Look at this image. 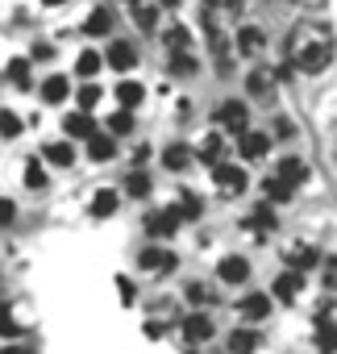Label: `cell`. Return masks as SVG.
<instances>
[{"instance_id": "obj_28", "label": "cell", "mask_w": 337, "mask_h": 354, "mask_svg": "<svg viewBox=\"0 0 337 354\" xmlns=\"http://www.w3.org/2000/svg\"><path fill=\"white\" fill-rule=\"evenodd\" d=\"M100 67H104V63H100V55H96V50H84V55H79V63H75V71H79L84 80H92Z\"/></svg>"}, {"instance_id": "obj_19", "label": "cell", "mask_w": 337, "mask_h": 354, "mask_svg": "<svg viewBox=\"0 0 337 354\" xmlns=\"http://www.w3.org/2000/svg\"><path fill=\"white\" fill-rule=\"evenodd\" d=\"M67 92H71V84H67V75H50V80L42 84V100H50V104H59V100H67Z\"/></svg>"}, {"instance_id": "obj_33", "label": "cell", "mask_w": 337, "mask_h": 354, "mask_svg": "<svg viewBox=\"0 0 337 354\" xmlns=\"http://www.w3.org/2000/svg\"><path fill=\"white\" fill-rule=\"evenodd\" d=\"M254 346H258V333H250V329L229 333V350H254Z\"/></svg>"}, {"instance_id": "obj_20", "label": "cell", "mask_w": 337, "mask_h": 354, "mask_svg": "<svg viewBox=\"0 0 337 354\" xmlns=\"http://www.w3.org/2000/svg\"><path fill=\"white\" fill-rule=\"evenodd\" d=\"M46 158H50L55 167H71V162H75V146H71V142H50V146H46Z\"/></svg>"}, {"instance_id": "obj_38", "label": "cell", "mask_w": 337, "mask_h": 354, "mask_svg": "<svg viewBox=\"0 0 337 354\" xmlns=\"http://www.w3.org/2000/svg\"><path fill=\"white\" fill-rule=\"evenodd\" d=\"M129 129H133V117H129V109L108 117V133H129Z\"/></svg>"}, {"instance_id": "obj_45", "label": "cell", "mask_w": 337, "mask_h": 354, "mask_svg": "<svg viewBox=\"0 0 337 354\" xmlns=\"http://www.w3.org/2000/svg\"><path fill=\"white\" fill-rule=\"evenodd\" d=\"M325 288H329V292H337V259H329V263H325Z\"/></svg>"}, {"instance_id": "obj_42", "label": "cell", "mask_w": 337, "mask_h": 354, "mask_svg": "<svg viewBox=\"0 0 337 354\" xmlns=\"http://www.w3.org/2000/svg\"><path fill=\"white\" fill-rule=\"evenodd\" d=\"M204 9H225V13H242V0H204Z\"/></svg>"}, {"instance_id": "obj_30", "label": "cell", "mask_w": 337, "mask_h": 354, "mask_svg": "<svg viewBox=\"0 0 337 354\" xmlns=\"http://www.w3.org/2000/svg\"><path fill=\"white\" fill-rule=\"evenodd\" d=\"M287 263H291V267H300V271H304V267H312V263H316V246H291Z\"/></svg>"}, {"instance_id": "obj_8", "label": "cell", "mask_w": 337, "mask_h": 354, "mask_svg": "<svg viewBox=\"0 0 337 354\" xmlns=\"http://www.w3.org/2000/svg\"><path fill=\"white\" fill-rule=\"evenodd\" d=\"M209 337H213V321L200 317V313H192V317L184 321V342H188V346H200V342H209Z\"/></svg>"}, {"instance_id": "obj_25", "label": "cell", "mask_w": 337, "mask_h": 354, "mask_svg": "<svg viewBox=\"0 0 337 354\" xmlns=\"http://www.w3.org/2000/svg\"><path fill=\"white\" fill-rule=\"evenodd\" d=\"M175 213H180V221H196V217L204 213V205H200V196L184 192V196H180V205H175Z\"/></svg>"}, {"instance_id": "obj_5", "label": "cell", "mask_w": 337, "mask_h": 354, "mask_svg": "<svg viewBox=\"0 0 337 354\" xmlns=\"http://www.w3.org/2000/svg\"><path fill=\"white\" fill-rule=\"evenodd\" d=\"M104 63H108L113 71H129V67H137V50H133V42H108Z\"/></svg>"}, {"instance_id": "obj_14", "label": "cell", "mask_w": 337, "mask_h": 354, "mask_svg": "<svg viewBox=\"0 0 337 354\" xmlns=\"http://www.w3.org/2000/svg\"><path fill=\"white\" fill-rule=\"evenodd\" d=\"M108 30H113V13H108V9H92L88 21H84V34H88V38H100V34H108Z\"/></svg>"}, {"instance_id": "obj_13", "label": "cell", "mask_w": 337, "mask_h": 354, "mask_svg": "<svg viewBox=\"0 0 337 354\" xmlns=\"http://www.w3.org/2000/svg\"><path fill=\"white\" fill-rule=\"evenodd\" d=\"M238 313H242L246 321H262V317L271 313V300H267L262 292H254V296H246V300L238 304Z\"/></svg>"}, {"instance_id": "obj_32", "label": "cell", "mask_w": 337, "mask_h": 354, "mask_svg": "<svg viewBox=\"0 0 337 354\" xmlns=\"http://www.w3.org/2000/svg\"><path fill=\"white\" fill-rule=\"evenodd\" d=\"M9 80H13L17 88H30V63H26V59H13V63H9Z\"/></svg>"}, {"instance_id": "obj_23", "label": "cell", "mask_w": 337, "mask_h": 354, "mask_svg": "<svg viewBox=\"0 0 337 354\" xmlns=\"http://www.w3.org/2000/svg\"><path fill=\"white\" fill-rule=\"evenodd\" d=\"M142 96H146V88H142V84H129V80H125V84H117V100H121L125 109H137V104H142Z\"/></svg>"}, {"instance_id": "obj_21", "label": "cell", "mask_w": 337, "mask_h": 354, "mask_svg": "<svg viewBox=\"0 0 337 354\" xmlns=\"http://www.w3.org/2000/svg\"><path fill=\"white\" fill-rule=\"evenodd\" d=\"M113 213H117V192H113V188L96 192V196H92V217H113Z\"/></svg>"}, {"instance_id": "obj_11", "label": "cell", "mask_w": 337, "mask_h": 354, "mask_svg": "<svg viewBox=\"0 0 337 354\" xmlns=\"http://www.w3.org/2000/svg\"><path fill=\"white\" fill-rule=\"evenodd\" d=\"M262 46H267V38H262L258 26H242V30H238V50H242V55H258Z\"/></svg>"}, {"instance_id": "obj_22", "label": "cell", "mask_w": 337, "mask_h": 354, "mask_svg": "<svg viewBox=\"0 0 337 354\" xmlns=\"http://www.w3.org/2000/svg\"><path fill=\"white\" fill-rule=\"evenodd\" d=\"M171 75H180V80L196 75V59H192L188 50H171Z\"/></svg>"}, {"instance_id": "obj_12", "label": "cell", "mask_w": 337, "mask_h": 354, "mask_svg": "<svg viewBox=\"0 0 337 354\" xmlns=\"http://www.w3.org/2000/svg\"><path fill=\"white\" fill-rule=\"evenodd\" d=\"M217 275H221L225 283H246V279H250V263H246V259H233V254H229V259L221 263V271H217Z\"/></svg>"}, {"instance_id": "obj_31", "label": "cell", "mask_w": 337, "mask_h": 354, "mask_svg": "<svg viewBox=\"0 0 337 354\" xmlns=\"http://www.w3.org/2000/svg\"><path fill=\"white\" fill-rule=\"evenodd\" d=\"M192 46V34L184 30V26H171L166 30V50H188Z\"/></svg>"}, {"instance_id": "obj_35", "label": "cell", "mask_w": 337, "mask_h": 354, "mask_svg": "<svg viewBox=\"0 0 337 354\" xmlns=\"http://www.w3.org/2000/svg\"><path fill=\"white\" fill-rule=\"evenodd\" d=\"M0 337H21V325L13 321V313L0 304Z\"/></svg>"}, {"instance_id": "obj_10", "label": "cell", "mask_w": 337, "mask_h": 354, "mask_svg": "<svg viewBox=\"0 0 337 354\" xmlns=\"http://www.w3.org/2000/svg\"><path fill=\"white\" fill-rule=\"evenodd\" d=\"M217 121H221L225 129H233V133H242V129H246V104H242V100H229V104H221V113H217Z\"/></svg>"}, {"instance_id": "obj_48", "label": "cell", "mask_w": 337, "mask_h": 354, "mask_svg": "<svg viewBox=\"0 0 337 354\" xmlns=\"http://www.w3.org/2000/svg\"><path fill=\"white\" fill-rule=\"evenodd\" d=\"M275 138H291V121H279L275 125Z\"/></svg>"}, {"instance_id": "obj_26", "label": "cell", "mask_w": 337, "mask_h": 354, "mask_svg": "<svg viewBox=\"0 0 337 354\" xmlns=\"http://www.w3.org/2000/svg\"><path fill=\"white\" fill-rule=\"evenodd\" d=\"M125 192H129V196H137V201H142V196H150V175H146V171H133L129 180H125Z\"/></svg>"}, {"instance_id": "obj_51", "label": "cell", "mask_w": 337, "mask_h": 354, "mask_svg": "<svg viewBox=\"0 0 337 354\" xmlns=\"http://www.w3.org/2000/svg\"><path fill=\"white\" fill-rule=\"evenodd\" d=\"M125 5H129V9H133V5H142V0H125Z\"/></svg>"}, {"instance_id": "obj_9", "label": "cell", "mask_w": 337, "mask_h": 354, "mask_svg": "<svg viewBox=\"0 0 337 354\" xmlns=\"http://www.w3.org/2000/svg\"><path fill=\"white\" fill-rule=\"evenodd\" d=\"M275 175H279L283 184H291V188H296V184H304V180H308V162H304V158H283V162L275 167Z\"/></svg>"}, {"instance_id": "obj_36", "label": "cell", "mask_w": 337, "mask_h": 354, "mask_svg": "<svg viewBox=\"0 0 337 354\" xmlns=\"http://www.w3.org/2000/svg\"><path fill=\"white\" fill-rule=\"evenodd\" d=\"M133 21H137L142 30H154V26H158V13H154L150 5H133Z\"/></svg>"}, {"instance_id": "obj_6", "label": "cell", "mask_w": 337, "mask_h": 354, "mask_svg": "<svg viewBox=\"0 0 337 354\" xmlns=\"http://www.w3.org/2000/svg\"><path fill=\"white\" fill-rule=\"evenodd\" d=\"M238 150H242V158H262V154L271 150V133L242 129V133H238Z\"/></svg>"}, {"instance_id": "obj_17", "label": "cell", "mask_w": 337, "mask_h": 354, "mask_svg": "<svg viewBox=\"0 0 337 354\" xmlns=\"http://www.w3.org/2000/svg\"><path fill=\"white\" fill-rule=\"evenodd\" d=\"M63 133H71V138H88L92 133V117L79 109V113H67L63 117Z\"/></svg>"}, {"instance_id": "obj_2", "label": "cell", "mask_w": 337, "mask_h": 354, "mask_svg": "<svg viewBox=\"0 0 337 354\" xmlns=\"http://www.w3.org/2000/svg\"><path fill=\"white\" fill-rule=\"evenodd\" d=\"M137 267H142V271L162 275V271H175V267H180V259H175L171 250H162V246H146V250L137 254Z\"/></svg>"}, {"instance_id": "obj_15", "label": "cell", "mask_w": 337, "mask_h": 354, "mask_svg": "<svg viewBox=\"0 0 337 354\" xmlns=\"http://www.w3.org/2000/svg\"><path fill=\"white\" fill-rule=\"evenodd\" d=\"M88 154H92L96 162H100V158H113V154H117V142H113L108 133H96V129H92V133H88Z\"/></svg>"}, {"instance_id": "obj_47", "label": "cell", "mask_w": 337, "mask_h": 354, "mask_svg": "<svg viewBox=\"0 0 337 354\" xmlns=\"http://www.w3.org/2000/svg\"><path fill=\"white\" fill-rule=\"evenodd\" d=\"M146 337H162V321H146Z\"/></svg>"}, {"instance_id": "obj_7", "label": "cell", "mask_w": 337, "mask_h": 354, "mask_svg": "<svg viewBox=\"0 0 337 354\" xmlns=\"http://www.w3.org/2000/svg\"><path fill=\"white\" fill-rule=\"evenodd\" d=\"M279 300H296L300 292H304V271L300 267H291V271H283L279 279H275V288H271Z\"/></svg>"}, {"instance_id": "obj_40", "label": "cell", "mask_w": 337, "mask_h": 354, "mask_svg": "<svg viewBox=\"0 0 337 354\" xmlns=\"http://www.w3.org/2000/svg\"><path fill=\"white\" fill-rule=\"evenodd\" d=\"M26 184H30V188H46V171H42L34 158H30V167H26Z\"/></svg>"}, {"instance_id": "obj_44", "label": "cell", "mask_w": 337, "mask_h": 354, "mask_svg": "<svg viewBox=\"0 0 337 354\" xmlns=\"http://www.w3.org/2000/svg\"><path fill=\"white\" fill-rule=\"evenodd\" d=\"M254 225H262V230H271V225H275V213H271L267 205H258V213H254Z\"/></svg>"}, {"instance_id": "obj_43", "label": "cell", "mask_w": 337, "mask_h": 354, "mask_svg": "<svg viewBox=\"0 0 337 354\" xmlns=\"http://www.w3.org/2000/svg\"><path fill=\"white\" fill-rule=\"evenodd\" d=\"M117 292H121V304H133V300H137V288H133V283H129L125 275L117 279Z\"/></svg>"}, {"instance_id": "obj_50", "label": "cell", "mask_w": 337, "mask_h": 354, "mask_svg": "<svg viewBox=\"0 0 337 354\" xmlns=\"http://www.w3.org/2000/svg\"><path fill=\"white\" fill-rule=\"evenodd\" d=\"M300 5H308V9H320V5H325V0H300Z\"/></svg>"}, {"instance_id": "obj_49", "label": "cell", "mask_w": 337, "mask_h": 354, "mask_svg": "<svg viewBox=\"0 0 337 354\" xmlns=\"http://www.w3.org/2000/svg\"><path fill=\"white\" fill-rule=\"evenodd\" d=\"M42 5H46V9H59V5H67V0H42Z\"/></svg>"}, {"instance_id": "obj_37", "label": "cell", "mask_w": 337, "mask_h": 354, "mask_svg": "<svg viewBox=\"0 0 337 354\" xmlns=\"http://www.w3.org/2000/svg\"><path fill=\"white\" fill-rule=\"evenodd\" d=\"M100 96H104V92H100L96 84H88V88H79V109H84V113H92V109L100 104Z\"/></svg>"}, {"instance_id": "obj_3", "label": "cell", "mask_w": 337, "mask_h": 354, "mask_svg": "<svg viewBox=\"0 0 337 354\" xmlns=\"http://www.w3.org/2000/svg\"><path fill=\"white\" fill-rule=\"evenodd\" d=\"M213 180H217V188H221V192H229V196L246 192V171H242V167H229V162H213Z\"/></svg>"}, {"instance_id": "obj_4", "label": "cell", "mask_w": 337, "mask_h": 354, "mask_svg": "<svg viewBox=\"0 0 337 354\" xmlns=\"http://www.w3.org/2000/svg\"><path fill=\"white\" fill-rule=\"evenodd\" d=\"M180 225H184V221H180L175 205H171V209H158V213H150V217H146V234H150V238H171Z\"/></svg>"}, {"instance_id": "obj_41", "label": "cell", "mask_w": 337, "mask_h": 354, "mask_svg": "<svg viewBox=\"0 0 337 354\" xmlns=\"http://www.w3.org/2000/svg\"><path fill=\"white\" fill-rule=\"evenodd\" d=\"M316 346H320V350H337V329L316 325Z\"/></svg>"}, {"instance_id": "obj_29", "label": "cell", "mask_w": 337, "mask_h": 354, "mask_svg": "<svg viewBox=\"0 0 337 354\" xmlns=\"http://www.w3.org/2000/svg\"><path fill=\"white\" fill-rule=\"evenodd\" d=\"M246 88H250L254 96H271V88H275V80H271L267 71H250V80H246Z\"/></svg>"}, {"instance_id": "obj_1", "label": "cell", "mask_w": 337, "mask_h": 354, "mask_svg": "<svg viewBox=\"0 0 337 354\" xmlns=\"http://www.w3.org/2000/svg\"><path fill=\"white\" fill-rule=\"evenodd\" d=\"M287 59H291V67H300V71H308V75L325 71V67L333 63V34H329L325 26H316V21L296 26L291 38H287Z\"/></svg>"}, {"instance_id": "obj_39", "label": "cell", "mask_w": 337, "mask_h": 354, "mask_svg": "<svg viewBox=\"0 0 337 354\" xmlns=\"http://www.w3.org/2000/svg\"><path fill=\"white\" fill-rule=\"evenodd\" d=\"M188 300L192 304H209L213 300V288L209 283H188Z\"/></svg>"}, {"instance_id": "obj_16", "label": "cell", "mask_w": 337, "mask_h": 354, "mask_svg": "<svg viewBox=\"0 0 337 354\" xmlns=\"http://www.w3.org/2000/svg\"><path fill=\"white\" fill-rule=\"evenodd\" d=\"M162 162H166V171H188L192 167V150L188 146H166L162 150Z\"/></svg>"}, {"instance_id": "obj_27", "label": "cell", "mask_w": 337, "mask_h": 354, "mask_svg": "<svg viewBox=\"0 0 337 354\" xmlns=\"http://www.w3.org/2000/svg\"><path fill=\"white\" fill-rule=\"evenodd\" d=\"M21 133V117L13 109H0V138H17Z\"/></svg>"}, {"instance_id": "obj_24", "label": "cell", "mask_w": 337, "mask_h": 354, "mask_svg": "<svg viewBox=\"0 0 337 354\" xmlns=\"http://www.w3.org/2000/svg\"><path fill=\"white\" fill-rule=\"evenodd\" d=\"M221 154H225V138H221V133H209V138L200 142V158H204V162H221Z\"/></svg>"}, {"instance_id": "obj_18", "label": "cell", "mask_w": 337, "mask_h": 354, "mask_svg": "<svg viewBox=\"0 0 337 354\" xmlns=\"http://www.w3.org/2000/svg\"><path fill=\"white\" fill-rule=\"evenodd\" d=\"M291 192H296V188H291V184H283L279 175H271V180H262V196H267V201H275V205L291 201Z\"/></svg>"}, {"instance_id": "obj_34", "label": "cell", "mask_w": 337, "mask_h": 354, "mask_svg": "<svg viewBox=\"0 0 337 354\" xmlns=\"http://www.w3.org/2000/svg\"><path fill=\"white\" fill-rule=\"evenodd\" d=\"M316 325H325V329H337V300H325V304L316 308Z\"/></svg>"}, {"instance_id": "obj_46", "label": "cell", "mask_w": 337, "mask_h": 354, "mask_svg": "<svg viewBox=\"0 0 337 354\" xmlns=\"http://www.w3.org/2000/svg\"><path fill=\"white\" fill-rule=\"evenodd\" d=\"M17 217V209H13V201H5V196H0V225H9Z\"/></svg>"}]
</instances>
